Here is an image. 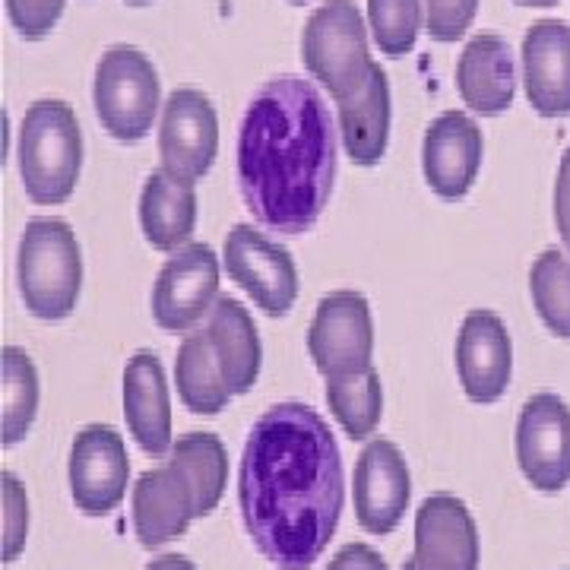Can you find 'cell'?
Returning <instances> with one entry per match:
<instances>
[{
  "label": "cell",
  "mask_w": 570,
  "mask_h": 570,
  "mask_svg": "<svg viewBox=\"0 0 570 570\" xmlns=\"http://www.w3.org/2000/svg\"><path fill=\"white\" fill-rule=\"evenodd\" d=\"M124 415L127 428L149 456H165L175 448L171 403L163 362L153 352H137L124 367Z\"/></svg>",
  "instance_id": "d6986e66"
},
{
  "label": "cell",
  "mask_w": 570,
  "mask_h": 570,
  "mask_svg": "<svg viewBox=\"0 0 570 570\" xmlns=\"http://www.w3.org/2000/svg\"><path fill=\"white\" fill-rule=\"evenodd\" d=\"M523 86L542 118L570 115V26L539 20L523 39Z\"/></svg>",
  "instance_id": "ac0fdd59"
},
{
  "label": "cell",
  "mask_w": 570,
  "mask_h": 570,
  "mask_svg": "<svg viewBox=\"0 0 570 570\" xmlns=\"http://www.w3.org/2000/svg\"><path fill=\"white\" fill-rule=\"evenodd\" d=\"M67 0H7V13L22 39H45L61 20Z\"/></svg>",
  "instance_id": "1f68e13d"
},
{
  "label": "cell",
  "mask_w": 570,
  "mask_h": 570,
  "mask_svg": "<svg viewBox=\"0 0 570 570\" xmlns=\"http://www.w3.org/2000/svg\"><path fill=\"white\" fill-rule=\"evenodd\" d=\"M288 3H307V0H288Z\"/></svg>",
  "instance_id": "74e56055"
},
{
  "label": "cell",
  "mask_w": 570,
  "mask_h": 570,
  "mask_svg": "<svg viewBox=\"0 0 570 570\" xmlns=\"http://www.w3.org/2000/svg\"><path fill=\"white\" fill-rule=\"evenodd\" d=\"M554 225L561 242L570 247V146L558 165V181H554Z\"/></svg>",
  "instance_id": "d6a6232c"
},
{
  "label": "cell",
  "mask_w": 570,
  "mask_h": 570,
  "mask_svg": "<svg viewBox=\"0 0 570 570\" xmlns=\"http://www.w3.org/2000/svg\"><path fill=\"white\" fill-rule=\"evenodd\" d=\"M219 153L216 108L197 89H175L163 105L159 156L168 175L181 181H200Z\"/></svg>",
  "instance_id": "30bf717a"
},
{
  "label": "cell",
  "mask_w": 570,
  "mask_h": 570,
  "mask_svg": "<svg viewBox=\"0 0 570 570\" xmlns=\"http://www.w3.org/2000/svg\"><path fill=\"white\" fill-rule=\"evenodd\" d=\"M326 570H387L384 558L371 546H362V542H352L346 549L336 551V558L326 564Z\"/></svg>",
  "instance_id": "836d02e7"
},
{
  "label": "cell",
  "mask_w": 570,
  "mask_h": 570,
  "mask_svg": "<svg viewBox=\"0 0 570 570\" xmlns=\"http://www.w3.org/2000/svg\"><path fill=\"white\" fill-rule=\"evenodd\" d=\"M530 292L542 324L554 336L570 340V257L542 250L530 269Z\"/></svg>",
  "instance_id": "83f0119b"
},
{
  "label": "cell",
  "mask_w": 570,
  "mask_h": 570,
  "mask_svg": "<svg viewBox=\"0 0 570 570\" xmlns=\"http://www.w3.org/2000/svg\"><path fill=\"white\" fill-rule=\"evenodd\" d=\"M219 302V257L209 245H184L153 285V317L163 330H194Z\"/></svg>",
  "instance_id": "9c48e42d"
},
{
  "label": "cell",
  "mask_w": 570,
  "mask_h": 570,
  "mask_svg": "<svg viewBox=\"0 0 570 570\" xmlns=\"http://www.w3.org/2000/svg\"><path fill=\"white\" fill-rule=\"evenodd\" d=\"M206 330H209L213 346L219 352V362H223L232 396L247 393L257 384L261 362H264V348H261L254 317L247 314V307L238 298L223 295L216 302V307L209 311V317H206Z\"/></svg>",
  "instance_id": "603a6c76"
},
{
  "label": "cell",
  "mask_w": 570,
  "mask_h": 570,
  "mask_svg": "<svg viewBox=\"0 0 570 570\" xmlns=\"http://www.w3.org/2000/svg\"><path fill=\"white\" fill-rule=\"evenodd\" d=\"M422 22V0H367V29L387 58H403L415 48Z\"/></svg>",
  "instance_id": "f1b7e54d"
},
{
  "label": "cell",
  "mask_w": 570,
  "mask_h": 570,
  "mask_svg": "<svg viewBox=\"0 0 570 570\" xmlns=\"http://www.w3.org/2000/svg\"><path fill=\"white\" fill-rule=\"evenodd\" d=\"M425 26L434 41H456L475 20L479 0H422Z\"/></svg>",
  "instance_id": "4dcf8cb0"
},
{
  "label": "cell",
  "mask_w": 570,
  "mask_h": 570,
  "mask_svg": "<svg viewBox=\"0 0 570 570\" xmlns=\"http://www.w3.org/2000/svg\"><path fill=\"white\" fill-rule=\"evenodd\" d=\"M326 403L352 441L371 438L374 428L381 425V412H384V390H381V377H377L374 365L358 374L330 377Z\"/></svg>",
  "instance_id": "d4e9b609"
},
{
  "label": "cell",
  "mask_w": 570,
  "mask_h": 570,
  "mask_svg": "<svg viewBox=\"0 0 570 570\" xmlns=\"http://www.w3.org/2000/svg\"><path fill=\"white\" fill-rule=\"evenodd\" d=\"M127 3H134V7H140V3H149V0H127Z\"/></svg>",
  "instance_id": "8d00e7d4"
},
{
  "label": "cell",
  "mask_w": 570,
  "mask_h": 570,
  "mask_svg": "<svg viewBox=\"0 0 570 570\" xmlns=\"http://www.w3.org/2000/svg\"><path fill=\"white\" fill-rule=\"evenodd\" d=\"M482 130L466 111H444L428 127L422 142V171L431 190L444 200L466 197L482 165Z\"/></svg>",
  "instance_id": "2e32d148"
},
{
  "label": "cell",
  "mask_w": 570,
  "mask_h": 570,
  "mask_svg": "<svg viewBox=\"0 0 570 570\" xmlns=\"http://www.w3.org/2000/svg\"><path fill=\"white\" fill-rule=\"evenodd\" d=\"M223 264L228 279L242 285L269 317H283L298 298V269L283 245L269 242L254 225H235L225 238Z\"/></svg>",
  "instance_id": "52a82bcc"
},
{
  "label": "cell",
  "mask_w": 570,
  "mask_h": 570,
  "mask_svg": "<svg viewBox=\"0 0 570 570\" xmlns=\"http://www.w3.org/2000/svg\"><path fill=\"white\" fill-rule=\"evenodd\" d=\"M175 384H178L184 406L197 415H216L225 409L232 390L225 381L223 362L213 346L209 330H194L184 336L178 362H175Z\"/></svg>",
  "instance_id": "cb8c5ba5"
},
{
  "label": "cell",
  "mask_w": 570,
  "mask_h": 570,
  "mask_svg": "<svg viewBox=\"0 0 570 570\" xmlns=\"http://www.w3.org/2000/svg\"><path fill=\"white\" fill-rule=\"evenodd\" d=\"M92 102L115 140L140 142L163 111V86L153 61L134 45L108 48L96 63Z\"/></svg>",
  "instance_id": "8992f818"
},
{
  "label": "cell",
  "mask_w": 570,
  "mask_h": 570,
  "mask_svg": "<svg viewBox=\"0 0 570 570\" xmlns=\"http://www.w3.org/2000/svg\"><path fill=\"white\" fill-rule=\"evenodd\" d=\"M456 371L472 403L504 396L513 374V346L504 321L494 311H469L456 336Z\"/></svg>",
  "instance_id": "9a60e30c"
},
{
  "label": "cell",
  "mask_w": 570,
  "mask_h": 570,
  "mask_svg": "<svg viewBox=\"0 0 570 570\" xmlns=\"http://www.w3.org/2000/svg\"><path fill=\"white\" fill-rule=\"evenodd\" d=\"M29 535V498L17 475H3V561H17Z\"/></svg>",
  "instance_id": "f546056e"
},
{
  "label": "cell",
  "mask_w": 570,
  "mask_h": 570,
  "mask_svg": "<svg viewBox=\"0 0 570 570\" xmlns=\"http://www.w3.org/2000/svg\"><path fill=\"white\" fill-rule=\"evenodd\" d=\"M365 17L352 0H326L305 22L302 58L307 73L324 86L336 102H346L371 77L374 61L367 51Z\"/></svg>",
  "instance_id": "5b68a950"
},
{
  "label": "cell",
  "mask_w": 570,
  "mask_h": 570,
  "mask_svg": "<svg viewBox=\"0 0 570 570\" xmlns=\"http://www.w3.org/2000/svg\"><path fill=\"white\" fill-rule=\"evenodd\" d=\"M17 279L26 311L39 321L73 314L82 285V254L63 219H32L20 238Z\"/></svg>",
  "instance_id": "277c9868"
},
{
  "label": "cell",
  "mask_w": 570,
  "mask_h": 570,
  "mask_svg": "<svg viewBox=\"0 0 570 570\" xmlns=\"http://www.w3.org/2000/svg\"><path fill=\"white\" fill-rule=\"evenodd\" d=\"M340 105V137L355 165H377L390 140V82L374 63L367 82Z\"/></svg>",
  "instance_id": "7402d4cb"
},
{
  "label": "cell",
  "mask_w": 570,
  "mask_h": 570,
  "mask_svg": "<svg viewBox=\"0 0 570 570\" xmlns=\"http://www.w3.org/2000/svg\"><path fill=\"white\" fill-rule=\"evenodd\" d=\"M140 225L156 250H181L197 225V190L168 171H153L140 194Z\"/></svg>",
  "instance_id": "44dd1931"
},
{
  "label": "cell",
  "mask_w": 570,
  "mask_h": 570,
  "mask_svg": "<svg viewBox=\"0 0 570 570\" xmlns=\"http://www.w3.org/2000/svg\"><path fill=\"white\" fill-rule=\"evenodd\" d=\"M343 456L333 431L305 403H279L250 428L238 475L242 517L279 570H307L343 513Z\"/></svg>",
  "instance_id": "6da1fadb"
},
{
  "label": "cell",
  "mask_w": 570,
  "mask_h": 570,
  "mask_svg": "<svg viewBox=\"0 0 570 570\" xmlns=\"http://www.w3.org/2000/svg\"><path fill=\"white\" fill-rule=\"evenodd\" d=\"M336 178L330 108L311 82L269 80L247 105L238 134V184L247 209L273 232L305 235Z\"/></svg>",
  "instance_id": "7a4b0ae2"
},
{
  "label": "cell",
  "mask_w": 570,
  "mask_h": 570,
  "mask_svg": "<svg viewBox=\"0 0 570 570\" xmlns=\"http://www.w3.org/2000/svg\"><path fill=\"white\" fill-rule=\"evenodd\" d=\"M146 570H197L184 554H163V558H156L153 564Z\"/></svg>",
  "instance_id": "e575fe53"
},
{
  "label": "cell",
  "mask_w": 570,
  "mask_h": 570,
  "mask_svg": "<svg viewBox=\"0 0 570 570\" xmlns=\"http://www.w3.org/2000/svg\"><path fill=\"white\" fill-rule=\"evenodd\" d=\"M403 570H479V530L463 501L431 494L415 513V554Z\"/></svg>",
  "instance_id": "4fadbf2b"
},
{
  "label": "cell",
  "mask_w": 570,
  "mask_h": 570,
  "mask_svg": "<svg viewBox=\"0 0 570 570\" xmlns=\"http://www.w3.org/2000/svg\"><path fill=\"white\" fill-rule=\"evenodd\" d=\"M194 517H200L197 491L181 466L168 460L165 466L142 472L134 489V530L146 549L178 539Z\"/></svg>",
  "instance_id": "e0dca14e"
},
{
  "label": "cell",
  "mask_w": 570,
  "mask_h": 570,
  "mask_svg": "<svg viewBox=\"0 0 570 570\" xmlns=\"http://www.w3.org/2000/svg\"><path fill=\"white\" fill-rule=\"evenodd\" d=\"M168 456H171L175 466H181L187 472L190 485L197 491L200 517L213 513L216 504L223 501L225 479H228V453H225L223 441L216 434L190 431V434L175 441Z\"/></svg>",
  "instance_id": "484cf974"
},
{
  "label": "cell",
  "mask_w": 570,
  "mask_h": 570,
  "mask_svg": "<svg viewBox=\"0 0 570 570\" xmlns=\"http://www.w3.org/2000/svg\"><path fill=\"white\" fill-rule=\"evenodd\" d=\"M412 498V479L400 448L387 438L367 441L355 466V513L374 535H387L400 527Z\"/></svg>",
  "instance_id": "5bb4252c"
},
{
  "label": "cell",
  "mask_w": 570,
  "mask_h": 570,
  "mask_svg": "<svg viewBox=\"0 0 570 570\" xmlns=\"http://www.w3.org/2000/svg\"><path fill=\"white\" fill-rule=\"evenodd\" d=\"M517 3H523V7H554L558 0H517Z\"/></svg>",
  "instance_id": "d590c367"
},
{
  "label": "cell",
  "mask_w": 570,
  "mask_h": 570,
  "mask_svg": "<svg viewBox=\"0 0 570 570\" xmlns=\"http://www.w3.org/2000/svg\"><path fill=\"white\" fill-rule=\"evenodd\" d=\"M130 460L124 438L108 425L82 428L70 448V494L89 517L111 513L124 501Z\"/></svg>",
  "instance_id": "7c38bea8"
},
{
  "label": "cell",
  "mask_w": 570,
  "mask_h": 570,
  "mask_svg": "<svg viewBox=\"0 0 570 570\" xmlns=\"http://www.w3.org/2000/svg\"><path fill=\"white\" fill-rule=\"evenodd\" d=\"M456 89L466 108L482 118L508 111L517 92V63L508 41L494 32H479L469 39L456 63Z\"/></svg>",
  "instance_id": "ffe728a7"
},
{
  "label": "cell",
  "mask_w": 570,
  "mask_h": 570,
  "mask_svg": "<svg viewBox=\"0 0 570 570\" xmlns=\"http://www.w3.org/2000/svg\"><path fill=\"white\" fill-rule=\"evenodd\" d=\"M307 352L326 381L371 367L374 321L365 295L348 288L330 292L314 314V324L307 333Z\"/></svg>",
  "instance_id": "ba28073f"
},
{
  "label": "cell",
  "mask_w": 570,
  "mask_h": 570,
  "mask_svg": "<svg viewBox=\"0 0 570 570\" xmlns=\"http://www.w3.org/2000/svg\"><path fill=\"white\" fill-rule=\"evenodd\" d=\"M517 460L532 489L554 494L570 482V406L554 393L527 400L517 422Z\"/></svg>",
  "instance_id": "8fae6325"
},
{
  "label": "cell",
  "mask_w": 570,
  "mask_h": 570,
  "mask_svg": "<svg viewBox=\"0 0 570 570\" xmlns=\"http://www.w3.org/2000/svg\"><path fill=\"white\" fill-rule=\"evenodd\" d=\"M39 412V371L17 346L3 348V444L13 448L29 434Z\"/></svg>",
  "instance_id": "4316f807"
},
{
  "label": "cell",
  "mask_w": 570,
  "mask_h": 570,
  "mask_svg": "<svg viewBox=\"0 0 570 570\" xmlns=\"http://www.w3.org/2000/svg\"><path fill=\"white\" fill-rule=\"evenodd\" d=\"M17 163L32 204L58 206L70 200L82 168V134L70 105L61 99H39L26 108Z\"/></svg>",
  "instance_id": "3957f363"
}]
</instances>
